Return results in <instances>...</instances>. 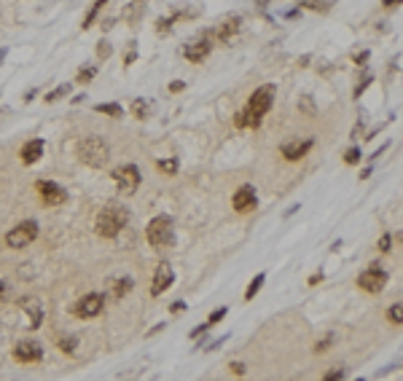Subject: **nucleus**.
Here are the masks:
<instances>
[{
	"instance_id": "nucleus-42",
	"label": "nucleus",
	"mask_w": 403,
	"mask_h": 381,
	"mask_svg": "<svg viewBox=\"0 0 403 381\" xmlns=\"http://www.w3.org/2000/svg\"><path fill=\"white\" fill-rule=\"evenodd\" d=\"M400 0H384V6H398Z\"/></svg>"
},
{
	"instance_id": "nucleus-21",
	"label": "nucleus",
	"mask_w": 403,
	"mask_h": 381,
	"mask_svg": "<svg viewBox=\"0 0 403 381\" xmlns=\"http://www.w3.org/2000/svg\"><path fill=\"white\" fill-rule=\"evenodd\" d=\"M301 8H306V11H328L331 0H301Z\"/></svg>"
},
{
	"instance_id": "nucleus-30",
	"label": "nucleus",
	"mask_w": 403,
	"mask_h": 381,
	"mask_svg": "<svg viewBox=\"0 0 403 381\" xmlns=\"http://www.w3.org/2000/svg\"><path fill=\"white\" fill-rule=\"evenodd\" d=\"M223 317H226V309H215V311L210 314V320H207V325H215V322H221Z\"/></svg>"
},
{
	"instance_id": "nucleus-25",
	"label": "nucleus",
	"mask_w": 403,
	"mask_h": 381,
	"mask_svg": "<svg viewBox=\"0 0 403 381\" xmlns=\"http://www.w3.org/2000/svg\"><path fill=\"white\" fill-rule=\"evenodd\" d=\"M95 75H97L95 68H86V65H83V68L78 70V83H89L91 78H95Z\"/></svg>"
},
{
	"instance_id": "nucleus-20",
	"label": "nucleus",
	"mask_w": 403,
	"mask_h": 381,
	"mask_svg": "<svg viewBox=\"0 0 403 381\" xmlns=\"http://www.w3.org/2000/svg\"><path fill=\"white\" fill-rule=\"evenodd\" d=\"M264 282H266L264 274H256V277H253V282H250V288H247V293H245V301H253V298H256L258 290L264 288Z\"/></svg>"
},
{
	"instance_id": "nucleus-32",
	"label": "nucleus",
	"mask_w": 403,
	"mask_h": 381,
	"mask_svg": "<svg viewBox=\"0 0 403 381\" xmlns=\"http://www.w3.org/2000/svg\"><path fill=\"white\" fill-rule=\"evenodd\" d=\"M298 105H301V113H315V102L309 100V97H301V102H298Z\"/></svg>"
},
{
	"instance_id": "nucleus-34",
	"label": "nucleus",
	"mask_w": 403,
	"mask_h": 381,
	"mask_svg": "<svg viewBox=\"0 0 403 381\" xmlns=\"http://www.w3.org/2000/svg\"><path fill=\"white\" fill-rule=\"evenodd\" d=\"M368 83H371V75H363V81L358 83V89H355V97H360V94L365 91V86H368Z\"/></svg>"
},
{
	"instance_id": "nucleus-7",
	"label": "nucleus",
	"mask_w": 403,
	"mask_h": 381,
	"mask_svg": "<svg viewBox=\"0 0 403 381\" xmlns=\"http://www.w3.org/2000/svg\"><path fill=\"white\" fill-rule=\"evenodd\" d=\"M387 279H390L387 271H382L379 263H371V269H365L358 277V288L365 290V293H379V290H384Z\"/></svg>"
},
{
	"instance_id": "nucleus-23",
	"label": "nucleus",
	"mask_w": 403,
	"mask_h": 381,
	"mask_svg": "<svg viewBox=\"0 0 403 381\" xmlns=\"http://www.w3.org/2000/svg\"><path fill=\"white\" fill-rule=\"evenodd\" d=\"M156 167L162 169L164 175H175V172H177V158H159Z\"/></svg>"
},
{
	"instance_id": "nucleus-5",
	"label": "nucleus",
	"mask_w": 403,
	"mask_h": 381,
	"mask_svg": "<svg viewBox=\"0 0 403 381\" xmlns=\"http://www.w3.org/2000/svg\"><path fill=\"white\" fill-rule=\"evenodd\" d=\"M113 180H116L121 196H132L140 185V169L135 164H121L113 169Z\"/></svg>"
},
{
	"instance_id": "nucleus-2",
	"label": "nucleus",
	"mask_w": 403,
	"mask_h": 381,
	"mask_svg": "<svg viewBox=\"0 0 403 381\" xmlns=\"http://www.w3.org/2000/svg\"><path fill=\"white\" fill-rule=\"evenodd\" d=\"M127 217H129V212H127V207H121V204L102 207V212L97 215V220H95L97 236H102V239H113V236H118L121 228L127 226Z\"/></svg>"
},
{
	"instance_id": "nucleus-16",
	"label": "nucleus",
	"mask_w": 403,
	"mask_h": 381,
	"mask_svg": "<svg viewBox=\"0 0 403 381\" xmlns=\"http://www.w3.org/2000/svg\"><path fill=\"white\" fill-rule=\"evenodd\" d=\"M19 306H22L24 311H30V328H33V330L41 328V322H43V306H41V301H38V298H22Z\"/></svg>"
},
{
	"instance_id": "nucleus-17",
	"label": "nucleus",
	"mask_w": 403,
	"mask_h": 381,
	"mask_svg": "<svg viewBox=\"0 0 403 381\" xmlns=\"http://www.w3.org/2000/svg\"><path fill=\"white\" fill-rule=\"evenodd\" d=\"M41 156H43V140H30L22 148V161L24 164H35Z\"/></svg>"
},
{
	"instance_id": "nucleus-29",
	"label": "nucleus",
	"mask_w": 403,
	"mask_h": 381,
	"mask_svg": "<svg viewBox=\"0 0 403 381\" xmlns=\"http://www.w3.org/2000/svg\"><path fill=\"white\" fill-rule=\"evenodd\" d=\"M59 349L62 352H73V349H76V338H73V336L70 338H59Z\"/></svg>"
},
{
	"instance_id": "nucleus-4",
	"label": "nucleus",
	"mask_w": 403,
	"mask_h": 381,
	"mask_svg": "<svg viewBox=\"0 0 403 381\" xmlns=\"http://www.w3.org/2000/svg\"><path fill=\"white\" fill-rule=\"evenodd\" d=\"M148 242L153 247H170L175 242V223L170 215H159L148 223Z\"/></svg>"
},
{
	"instance_id": "nucleus-11",
	"label": "nucleus",
	"mask_w": 403,
	"mask_h": 381,
	"mask_svg": "<svg viewBox=\"0 0 403 381\" xmlns=\"http://www.w3.org/2000/svg\"><path fill=\"white\" fill-rule=\"evenodd\" d=\"M14 357L19 360V363H41L43 360V346L38 341H19V344L14 346Z\"/></svg>"
},
{
	"instance_id": "nucleus-36",
	"label": "nucleus",
	"mask_w": 403,
	"mask_h": 381,
	"mask_svg": "<svg viewBox=\"0 0 403 381\" xmlns=\"http://www.w3.org/2000/svg\"><path fill=\"white\" fill-rule=\"evenodd\" d=\"M229 368H231L234 376H245V365H242V363H231Z\"/></svg>"
},
{
	"instance_id": "nucleus-37",
	"label": "nucleus",
	"mask_w": 403,
	"mask_h": 381,
	"mask_svg": "<svg viewBox=\"0 0 403 381\" xmlns=\"http://www.w3.org/2000/svg\"><path fill=\"white\" fill-rule=\"evenodd\" d=\"M170 24H172V19H162V22H159V33L167 35V33H170Z\"/></svg>"
},
{
	"instance_id": "nucleus-41",
	"label": "nucleus",
	"mask_w": 403,
	"mask_h": 381,
	"mask_svg": "<svg viewBox=\"0 0 403 381\" xmlns=\"http://www.w3.org/2000/svg\"><path fill=\"white\" fill-rule=\"evenodd\" d=\"M3 295H6V282L0 279V298H3Z\"/></svg>"
},
{
	"instance_id": "nucleus-26",
	"label": "nucleus",
	"mask_w": 403,
	"mask_h": 381,
	"mask_svg": "<svg viewBox=\"0 0 403 381\" xmlns=\"http://www.w3.org/2000/svg\"><path fill=\"white\" fill-rule=\"evenodd\" d=\"M105 3H108V0H97V3H95V8H91V11H89V16H86V22H83V30H89V27H91V22H95L97 11H100V8L105 6Z\"/></svg>"
},
{
	"instance_id": "nucleus-27",
	"label": "nucleus",
	"mask_w": 403,
	"mask_h": 381,
	"mask_svg": "<svg viewBox=\"0 0 403 381\" xmlns=\"http://www.w3.org/2000/svg\"><path fill=\"white\" fill-rule=\"evenodd\" d=\"M68 91H70V86H68V83H62V86H59L57 91L46 94V102H57V100H59V97H65V94H68Z\"/></svg>"
},
{
	"instance_id": "nucleus-38",
	"label": "nucleus",
	"mask_w": 403,
	"mask_h": 381,
	"mask_svg": "<svg viewBox=\"0 0 403 381\" xmlns=\"http://www.w3.org/2000/svg\"><path fill=\"white\" fill-rule=\"evenodd\" d=\"M183 89H185V83H183V81H172V83H170V91H172V94L183 91Z\"/></svg>"
},
{
	"instance_id": "nucleus-15",
	"label": "nucleus",
	"mask_w": 403,
	"mask_h": 381,
	"mask_svg": "<svg viewBox=\"0 0 403 381\" xmlns=\"http://www.w3.org/2000/svg\"><path fill=\"white\" fill-rule=\"evenodd\" d=\"M309 148H312V140H288V142H283L280 153H283L288 161H298L301 156L309 153Z\"/></svg>"
},
{
	"instance_id": "nucleus-6",
	"label": "nucleus",
	"mask_w": 403,
	"mask_h": 381,
	"mask_svg": "<svg viewBox=\"0 0 403 381\" xmlns=\"http://www.w3.org/2000/svg\"><path fill=\"white\" fill-rule=\"evenodd\" d=\"M35 236H38V223L24 220V223H19L16 228H11V231L6 234V244L11 247V250H22V247H27Z\"/></svg>"
},
{
	"instance_id": "nucleus-43",
	"label": "nucleus",
	"mask_w": 403,
	"mask_h": 381,
	"mask_svg": "<svg viewBox=\"0 0 403 381\" xmlns=\"http://www.w3.org/2000/svg\"><path fill=\"white\" fill-rule=\"evenodd\" d=\"M3 56H6V49H0V62H3Z\"/></svg>"
},
{
	"instance_id": "nucleus-40",
	"label": "nucleus",
	"mask_w": 403,
	"mask_h": 381,
	"mask_svg": "<svg viewBox=\"0 0 403 381\" xmlns=\"http://www.w3.org/2000/svg\"><path fill=\"white\" fill-rule=\"evenodd\" d=\"M177 311H185V303H180V301L172 303V314H177Z\"/></svg>"
},
{
	"instance_id": "nucleus-18",
	"label": "nucleus",
	"mask_w": 403,
	"mask_h": 381,
	"mask_svg": "<svg viewBox=\"0 0 403 381\" xmlns=\"http://www.w3.org/2000/svg\"><path fill=\"white\" fill-rule=\"evenodd\" d=\"M132 288H135V279L132 277H121V279H116L113 284H110V295H113V301H121Z\"/></svg>"
},
{
	"instance_id": "nucleus-28",
	"label": "nucleus",
	"mask_w": 403,
	"mask_h": 381,
	"mask_svg": "<svg viewBox=\"0 0 403 381\" xmlns=\"http://www.w3.org/2000/svg\"><path fill=\"white\" fill-rule=\"evenodd\" d=\"M344 161H347V164H358V161H360V150L358 148H350L344 153Z\"/></svg>"
},
{
	"instance_id": "nucleus-12",
	"label": "nucleus",
	"mask_w": 403,
	"mask_h": 381,
	"mask_svg": "<svg viewBox=\"0 0 403 381\" xmlns=\"http://www.w3.org/2000/svg\"><path fill=\"white\" fill-rule=\"evenodd\" d=\"M35 190L43 196L46 204H62L65 199H68V190L62 185H57V183H51V180H38V183H35Z\"/></svg>"
},
{
	"instance_id": "nucleus-39",
	"label": "nucleus",
	"mask_w": 403,
	"mask_h": 381,
	"mask_svg": "<svg viewBox=\"0 0 403 381\" xmlns=\"http://www.w3.org/2000/svg\"><path fill=\"white\" fill-rule=\"evenodd\" d=\"M365 59H368V51H360L358 56H355V62H358V65H363Z\"/></svg>"
},
{
	"instance_id": "nucleus-19",
	"label": "nucleus",
	"mask_w": 403,
	"mask_h": 381,
	"mask_svg": "<svg viewBox=\"0 0 403 381\" xmlns=\"http://www.w3.org/2000/svg\"><path fill=\"white\" fill-rule=\"evenodd\" d=\"M151 110H153V102L151 100H135L132 102V113L137 118H148L151 116Z\"/></svg>"
},
{
	"instance_id": "nucleus-35",
	"label": "nucleus",
	"mask_w": 403,
	"mask_h": 381,
	"mask_svg": "<svg viewBox=\"0 0 403 381\" xmlns=\"http://www.w3.org/2000/svg\"><path fill=\"white\" fill-rule=\"evenodd\" d=\"M336 378H344V370H342V368H336V370H331V373H325V381H336Z\"/></svg>"
},
{
	"instance_id": "nucleus-22",
	"label": "nucleus",
	"mask_w": 403,
	"mask_h": 381,
	"mask_svg": "<svg viewBox=\"0 0 403 381\" xmlns=\"http://www.w3.org/2000/svg\"><path fill=\"white\" fill-rule=\"evenodd\" d=\"M95 110L97 113H105V116H116V118L124 113V110H121V105H116V102H102V105H97Z\"/></svg>"
},
{
	"instance_id": "nucleus-13",
	"label": "nucleus",
	"mask_w": 403,
	"mask_h": 381,
	"mask_svg": "<svg viewBox=\"0 0 403 381\" xmlns=\"http://www.w3.org/2000/svg\"><path fill=\"white\" fill-rule=\"evenodd\" d=\"M256 204H258V196H256V188L253 185H242L234 194V209L237 212H250V209H256Z\"/></svg>"
},
{
	"instance_id": "nucleus-14",
	"label": "nucleus",
	"mask_w": 403,
	"mask_h": 381,
	"mask_svg": "<svg viewBox=\"0 0 403 381\" xmlns=\"http://www.w3.org/2000/svg\"><path fill=\"white\" fill-rule=\"evenodd\" d=\"M239 33H242V16H229L226 22H221L218 30H215V35L221 38V43H234Z\"/></svg>"
},
{
	"instance_id": "nucleus-33",
	"label": "nucleus",
	"mask_w": 403,
	"mask_h": 381,
	"mask_svg": "<svg viewBox=\"0 0 403 381\" xmlns=\"http://www.w3.org/2000/svg\"><path fill=\"white\" fill-rule=\"evenodd\" d=\"M390 247H392V236H390V234H384L382 239H379V250H382V252H387Z\"/></svg>"
},
{
	"instance_id": "nucleus-10",
	"label": "nucleus",
	"mask_w": 403,
	"mask_h": 381,
	"mask_svg": "<svg viewBox=\"0 0 403 381\" xmlns=\"http://www.w3.org/2000/svg\"><path fill=\"white\" fill-rule=\"evenodd\" d=\"M172 282H175V271H172V266L167 263V261H162L156 266V274H153V284H151V295H162V293H167L172 288Z\"/></svg>"
},
{
	"instance_id": "nucleus-44",
	"label": "nucleus",
	"mask_w": 403,
	"mask_h": 381,
	"mask_svg": "<svg viewBox=\"0 0 403 381\" xmlns=\"http://www.w3.org/2000/svg\"><path fill=\"white\" fill-rule=\"evenodd\" d=\"M258 3H266V0H258Z\"/></svg>"
},
{
	"instance_id": "nucleus-24",
	"label": "nucleus",
	"mask_w": 403,
	"mask_h": 381,
	"mask_svg": "<svg viewBox=\"0 0 403 381\" xmlns=\"http://www.w3.org/2000/svg\"><path fill=\"white\" fill-rule=\"evenodd\" d=\"M387 320L392 322V325H400L403 322V303H392V309L387 311Z\"/></svg>"
},
{
	"instance_id": "nucleus-31",
	"label": "nucleus",
	"mask_w": 403,
	"mask_h": 381,
	"mask_svg": "<svg viewBox=\"0 0 403 381\" xmlns=\"http://www.w3.org/2000/svg\"><path fill=\"white\" fill-rule=\"evenodd\" d=\"M331 344H333V336H325V338H320V341H317V346H315V352H325V349L331 346Z\"/></svg>"
},
{
	"instance_id": "nucleus-1",
	"label": "nucleus",
	"mask_w": 403,
	"mask_h": 381,
	"mask_svg": "<svg viewBox=\"0 0 403 381\" xmlns=\"http://www.w3.org/2000/svg\"><path fill=\"white\" fill-rule=\"evenodd\" d=\"M271 102H274V86L271 83H266V86H258L256 91L250 94L247 105L242 108L237 116H234V123H237L239 129H258L261 121H264V116L271 110Z\"/></svg>"
},
{
	"instance_id": "nucleus-8",
	"label": "nucleus",
	"mask_w": 403,
	"mask_h": 381,
	"mask_svg": "<svg viewBox=\"0 0 403 381\" xmlns=\"http://www.w3.org/2000/svg\"><path fill=\"white\" fill-rule=\"evenodd\" d=\"M102 306H105V298H102L100 293H89L73 306V314L81 317V320H91V317H97V314L102 311Z\"/></svg>"
},
{
	"instance_id": "nucleus-3",
	"label": "nucleus",
	"mask_w": 403,
	"mask_h": 381,
	"mask_svg": "<svg viewBox=\"0 0 403 381\" xmlns=\"http://www.w3.org/2000/svg\"><path fill=\"white\" fill-rule=\"evenodd\" d=\"M76 153H78V158H81L86 167L100 169V167H105L108 158H110V145H108V142L102 140V137L89 135V137H83V140L78 142Z\"/></svg>"
},
{
	"instance_id": "nucleus-9",
	"label": "nucleus",
	"mask_w": 403,
	"mask_h": 381,
	"mask_svg": "<svg viewBox=\"0 0 403 381\" xmlns=\"http://www.w3.org/2000/svg\"><path fill=\"white\" fill-rule=\"evenodd\" d=\"M210 51H212V41L207 35H202V38H194V41H189L183 46V56L189 62H204L210 56Z\"/></svg>"
}]
</instances>
